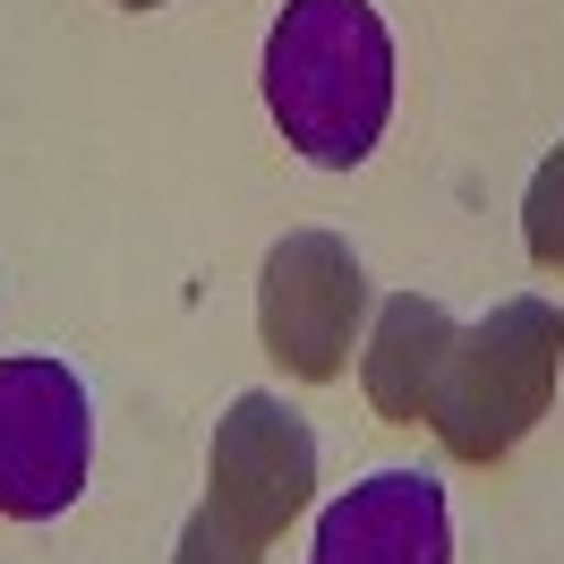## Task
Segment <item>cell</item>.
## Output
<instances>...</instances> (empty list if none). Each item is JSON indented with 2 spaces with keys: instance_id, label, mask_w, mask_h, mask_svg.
Segmentation results:
<instances>
[{
  "instance_id": "5",
  "label": "cell",
  "mask_w": 564,
  "mask_h": 564,
  "mask_svg": "<svg viewBox=\"0 0 564 564\" xmlns=\"http://www.w3.org/2000/svg\"><path fill=\"white\" fill-rule=\"evenodd\" d=\"M308 496H317V436H308V420L282 393H240L223 411V427H214L206 505L240 539L274 547L282 530L308 513Z\"/></svg>"
},
{
  "instance_id": "3",
  "label": "cell",
  "mask_w": 564,
  "mask_h": 564,
  "mask_svg": "<svg viewBox=\"0 0 564 564\" xmlns=\"http://www.w3.org/2000/svg\"><path fill=\"white\" fill-rule=\"evenodd\" d=\"M95 462V411L77 368L43 351L0 359V513L9 522H52L69 513Z\"/></svg>"
},
{
  "instance_id": "1",
  "label": "cell",
  "mask_w": 564,
  "mask_h": 564,
  "mask_svg": "<svg viewBox=\"0 0 564 564\" xmlns=\"http://www.w3.org/2000/svg\"><path fill=\"white\" fill-rule=\"evenodd\" d=\"M265 104L282 145L359 172L393 120V35L368 0H282L265 35Z\"/></svg>"
},
{
  "instance_id": "8",
  "label": "cell",
  "mask_w": 564,
  "mask_h": 564,
  "mask_svg": "<svg viewBox=\"0 0 564 564\" xmlns=\"http://www.w3.org/2000/svg\"><path fill=\"white\" fill-rule=\"evenodd\" d=\"M522 240H530V265L564 274V145L530 172V197H522Z\"/></svg>"
},
{
  "instance_id": "4",
  "label": "cell",
  "mask_w": 564,
  "mask_h": 564,
  "mask_svg": "<svg viewBox=\"0 0 564 564\" xmlns=\"http://www.w3.org/2000/svg\"><path fill=\"white\" fill-rule=\"evenodd\" d=\"M359 317H368V265L351 257V240L334 231H291L265 257L257 282V334L274 368H291L300 386H334L351 368Z\"/></svg>"
},
{
  "instance_id": "10",
  "label": "cell",
  "mask_w": 564,
  "mask_h": 564,
  "mask_svg": "<svg viewBox=\"0 0 564 564\" xmlns=\"http://www.w3.org/2000/svg\"><path fill=\"white\" fill-rule=\"evenodd\" d=\"M120 9H163V0H120Z\"/></svg>"
},
{
  "instance_id": "2",
  "label": "cell",
  "mask_w": 564,
  "mask_h": 564,
  "mask_svg": "<svg viewBox=\"0 0 564 564\" xmlns=\"http://www.w3.org/2000/svg\"><path fill=\"white\" fill-rule=\"evenodd\" d=\"M564 368V317L556 300H505L488 317L454 334V351L427 393V427L454 462H505L556 402Z\"/></svg>"
},
{
  "instance_id": "9",
  "label": "cell",
  "mask_w": 564,
  "mask_h": 564,
  "mask_svg": "<svg viewBox=\"0 0 564 564\" xmlns=\"http://www.w3.org/2000/svg\"><path fill=\"white\" fill-rule=\"evenodd\" d=\"M172 564H265V547L257 539H240V530L223 522L214 505H197L188 513V530H180V556Z\"/></svg>"
},
{
  "instance_id": "6",
  "label": "cell",
  "mask_w": 564,
  "mask_h": 564,
  "mask_svg": "<svg viewBox=\"0 0 564 564\" xmlns=\"http://www.w3.org/2000/svg\"><path fill=\"white\" fill-rule=\"evenodd\" d=\"M308 564H454L445 479L436 470H368L317 513Z\"/></svg>"
},
{
  "instance_id": "7",
  "label": "cell",
  "mask_w": 564,
  "mask_h": 564,
  "mask_svg": "<svg viewBox=\"0 0 564 564\" xmlns=\"http://www.w3.org/2000/svg\"><path fill=\"white\" fill-rule=\"evenodd\" d=\"M454 334L462 325L445 317V300H420V291L377 308V334H368V359H359V386L377 402V420H393V427L427 420V393H436V368L454 351Z\"/></svg>"
}]
</instances>
